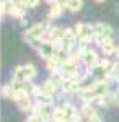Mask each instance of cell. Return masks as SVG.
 Masks as SVG:
<instances>
[{"label":"cell","instance_id":"cell-6","mask_svg":"<svg viewBox=\"0 0 119 122\" xmlns=\"http://www.w3.org/2000/svg\"><path fill=\"white\" fill-rule=\"evenodd\" d=\"M16 104H18V109L21 112H33V111H34V106H36V103L33 101V96H25V98H21V99L16 101Z\"/></svg>","mask_w":119,"mask_h":122},{"label":"cell","instance_id":"cell-10","mask_svg":"<svg viewBox=\"0 0 119 122\" xmlns=\"http://www.w3.org/2000/svg\"><path fill=\"white\" fill-rule=\"evenodd\" d=\"M64 33H65V28H62V26H52V28L49 29L46 39L52 41V42L59 41V39H64Z\"/></svg>","mask_w":119,"mask_h":122},{"label":"cell","instance_id":"cell-3","mask_svg":"<svg viewBox=\"0 0 119 122\" xmlns=\"http://www.w3.org/2000/svg\"><path fill=\"white\" fill-rule=\"evenodd\" d=\"M55 52H57V49H55L54 42L49 41V39H43L41 44L38 46V54H39L41 59H44V60L52 59V57L55 56Z\"/></svg>","mask_w":119,"mask_h":122},{"label":"cell","instance_id":"cell-9","mask_svg":"<svg viewBox=\"0 0 119 122\" xmlns=\"http://www.w3.org/2000/svg\"><path fill=\"white\" fill-rule=\"evenodd\" d=\"M11 81H20V83L28 81L26 72H25V64H23V65H16V67H15V70L11 72Z\"/></svg>","mask_w":119,"mask_h":122},{"label":"cell","instance_id":"cell-18","mask_svg":"<svg viewBox=\"0 0 119 122\" xmlns=\"http://www.w3.org/2000/svg\"><path fill=\"white\" fill-rule=\"evenodd\" d=\"M111 76L116 80V81H119V59L113 64V68H111Z\"/></svg>","mask_w":119,"mask_h":122},{"label":"cell","instance_id":"cell-26","mask_svg":"<svg viewBox=\"0 0 119 122\" xmlns=\"http://www.w3.org/2000/svg\"><path fill=\"white\" fill-rule=\"evenodd\" d=\"M72 122H82V121H80V119H77V121H72Z\"/></svg>","mask_w":119,"mask_h":122},{"label":"cell","instance_id":"cell-17","mask_svg":"<svg viewBox=\"0 0 119 122\" xmlns=\"http://www.w3.org/2000/svg\"><path fill=\"white\" fill-rule=\"evenodd\" d=\"M25 122H46V121H44V117H43L41 114L29 112V116L26 117V121H25Z\"/></svg>","mask_w":119,"mask_h":122},{"label":"cell","instance_id":"cell-24","mask_svg":"<svg viewBox=\"0 0 119 122\" xmlns=\"http://www.w3.org/2000/svg\"><path fill=\"white\" fill-rule=\"evenodd\" d=\"M116 57L119 59V44H118V49H116Z\"/></svg>","mask_w":119,"mask_h":122},{"label":"cell","instance_id":"cell-23","mask_svg":"<svg viewBox=\"0 0 119 122\" xmlns=\"http://www.w3.org/2000/svg\"><path fill=\"white\" fill-rule=\"evenodd\" d=\"M47 3H49V5H52V3H55V2H57V0H46Z\"/></svg>","mask_w":119,"mask_h":122},{"label":"cell","instance_id":"cell-21","mask_svg":"<svg viewBox=\"0 0 119 122\" xmlns=\"http://www.w3.org/2000/svg\"><path fill=\"white\" fill-rule=\"evenodd\" d=\"M55 3H59V5H60V7H62L64 10L67 8V7H69V0H57Z\"/></svg>","mask_w":119,"mask_h":122},{"label":"cell","instance_id":"cell-15","mask_svg":"<svg viewBox=\"0 0 119 122\" xmlns=\"http://www.w3.org/2000/svg\"><path fill=\"white\" fill-rule=\"evenodd\" d=\"M25 72H26V78L28 81H33L38 76V68L33 64H25Z\"/></svg>","mask_w":119,"mask_h":122},{"label":"cell","instance_id":"cell-28","mask_svg":"<svg viewBox=\"0 0 119 122\" xmlns=\"http://www.w3.org/2000/svg\"><path fill=\"white\" fill-rule=\"evenodd\" d=\"M51 122H54V121H51Z\"/></svg>","mask_w":119,"mask_h":122},{"label":"cell","instance_id":"cell-19","mask_svg":"<svg viewBox=\"0 0 119 122\" xmlns=\"http://www.w3.org/2000/svg\"><path fill=\"white\" fill-rule=\"evenodd\" d=\"M21 5L25 8H36L39 5V0H21Z\"/></svg>","mask_w":119,"mask_h":122},{"label":"cell","instance_id":"cell-25","mask_svg":"<svg viewBox=\"0 0 119 122\" xmlns=\"http://www.w3.org/2000/svg\"><path fill=\"white\" fill-rule=\"evenodd\" d=\"M93 2H96V3H103V2H106V0H93Z\"/></svg>","mask_w":119,"mask_h":122},{"label":"cell","instance_id":"cell-27","mask_svg":"<svg viewBox=\"0 0 119 122\" xmlns=\"http://www.w3.org/2000/svg\"><path fill=\"white\" fill-rule=\"evenodd\" d=\"M116 103H118V104H119V94H118V101H116Z\"/></svg>","mask_w":119,"mask_h":122},{"label":"cell","instance_id":"cell-16","mask_svg":"<svg viewBox=\"0 0 119 122\" xmlns=\"http://www.w3.org/2000/svg\"><path fill=\"white\" fill-rule=\"evenodd\" d=\"M83 8V0H69V7L67 10L72 11V13H77Z\"/></svg>","mask_w":119,"mask_h":122},{"label":"cell","instance_id":"cell-20","mask_svg":"<svg viewBox=\"0 0 119 122\" xmlns=\"http://www.w3.org/2000/svg\"><path fill=\"white\" fill-rule=\"evenodd\" d=\"M11 83H7V85H3V88H2V96L3 98H8L10 99V96H11Z\"/></svg>","mask_w":119,"mask_h":122},{"label":"cell","instance_id":"cell-8","mask_svg":"<svg viewBox=\"0 0 119 122\" xmlns=\"http://www.w3.org/2000/svg\"><path fill=\"white\" fill-rule=\"evenodd\" d=\"M41 88H43V91H44V93H47V94H51V96H54V98H55V94L59 93V88H60V86L55 83L52 78H47L46 81L43 83Z\"/></svg>","mask_w":119,"mask_h":122},{"label":"cell","instance_id":"cell-13","mask_svg":"<svg viewBox=\"0 0 119 122\" xmlns=\"http://www.w3.org/2000/svg\"><path fill=\"white\" fill-rule=\"evenodd\" d=\"M80 114H82L83 117H87V119H90V117H93V116H96V109H95V106H93V103H83L82 107H80Z\"/></svg>","mask_w":119,"mask_h":122},{"label":"cell","instance_id":"cell-4","mask_svg":"<svg viewBox=\"0 0 119 122\" xmlns=\"http://www.w3.org/2000/svg\"><path fill=\"white\" fill-rule=\"evenodd\" d=\"M100 56H98V52L93 49V47H87V51H85V54H83V64L85 67L92 72L95 67L100 64Z\"/></svg>","mask_w":119,"mask_h":122},{"label":"cell","instance_id":"cell-1","mask_svg":"<svg viewBox=\"0 0 119 122\" xmlns=\"http://www.w3.org/2000/svg\"><path fill=\"white\" fill-rule=\"evenodd\" d=\"M75 33H77L78 42L83 46H88L92 41H95V26L90 23H77Z\"/></svg>","mask_w":119,"mask_h":122},{"label":"cell","instance_id":"cell-7","mask_svg":"<svg viewBox=\"0 0 119 122\" xmlns=\"http://www.w3.org/2000/svg\"><path fill=\"white\" fill-rule=\"evenodd\" d=\"M100 49H101V54H103L104 57H109V56H113V54H116L118 44H116L113 39H108V41H104V42L100 46Z\"/></svg>","mask_w":119,"mask_h":122},{"label":"cell","instance_id":"cell-2","mask_svg":"<svg viewBox=\"0 0 119 122\" xmlns=\"http://www.w3.org/2000/svg\"><path fill=\"white\" fill-rule=\"evenodd\" d=\"M93 26H95V44L101 46L104 41L113 39L114 33H113V28L109 25H106V23H95Z\"/></svg>","mask_w":119,"mask_h":122},{"label":"cell","instance_id":"cell-12","mask_svg":"<svg viewBox=\"0 0 119 122\" xmlns=\"http://www.w3.org/2000/svg\"><path fill=\"white\" fill-rule=\"evenodd\" d=\"M62 13H64V8L59 5V3H52L51 7H49V13H47V20H57L62 16Z\"/></svg>","mask_w":119,"mask_h":122},{"label":"cell","instance_id":"cell-14","mask_svg":"<svg viewBox=\"0 0 119 122\" xmlns=\"http://www.w3.org/2000/svg\"><path fill=\"white\" fill-rule=\"evenodd\" d=\"M34 101H36V104H49V106H52V104H54V96L41 91V93L34 98Z\"/></svg>","mask_w":119,"mask_h":122},{"label":"cell","instance_id":"cell-11","mask_svg":"<svg viewBox=\"0 0 119 122\" xmlns=\"http://www.w3.org/2000/svg\"><path fill=\"white\" fill-rule=\"evenodd\" d=\"M46 68L49 70V73H57V72H60V68H62V62L54 56L52 59L46 60Z\"/></svg>","mask_w":119,"mask_h":122},{"label":"cell","instance_id":"cell-22","mask_svg":"<svg viewBox=\"0 0 119 122\" xmlns=\"http://www.w3.org/2000/svg\"><path fill=\"white\" fill-rule=\"evenodd\" d=\"M88 122H103V119L100 117V114H96V116L90 117V119H88Z\"/></svg>","mask_w":119,"mask_h":122},{"label":"cell","instance_id":"cell-5","mask_svg":"<svg viewBox=\"0 0 119 122\" xmlns=\"http://www.w3.org/2000/svg\"><path fill=\"white\" fill-rule=\"evenodd\" d=\"M60 73H62V76H64V80H72V78H75V76H78V73H80L78 64H75V62H72V60L62 64Z\"/></svg>","mask_w":119,"mask_h":122}]
</instances>
